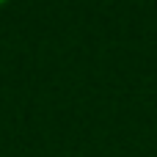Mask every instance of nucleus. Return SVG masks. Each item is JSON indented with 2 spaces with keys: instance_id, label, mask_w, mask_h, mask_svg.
I'll return each mask as SVG.
<instances>
[{
  "instance_id": "obj_1",
  "label": "nucleus",
  "mask_w": 157,
  "mask_h": 157,
  "mask_svg": "<svg viewBox=\"0 0 157 157\" xmlns=\"http://www.w3.org/2000/svg\"><path fill=\"white\" fill-rule=\"evenodd\" d=\"M6 3H8V0H0V6H6Z\"/></svg>"
}]
</instances>
